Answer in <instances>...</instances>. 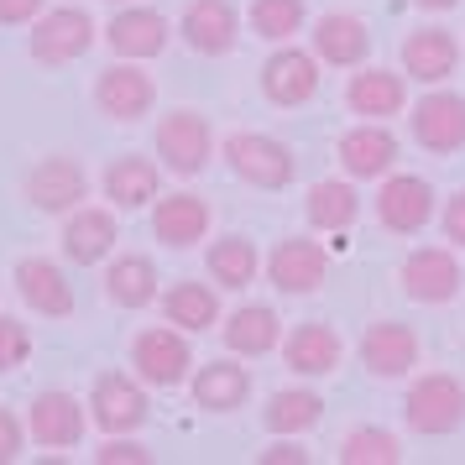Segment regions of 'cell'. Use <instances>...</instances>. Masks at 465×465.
Segmentation results:
<instances>
[{
	"mask_svg": "<svg viewBox=\"0 0 465 465\" xmlns=\"http://www.w3.org/2000/svg\"><path fill=\"white\" fill-rule=\"evenodd\" d=\"M402 419H408V429L423 434V440L455 434L465 423V381L450 377V371H423V377L408 387V398H402Z\"/></svg>",
	"mask_w": 465,
	"mask_h": 465,
	"instance_id": "obj_1",
	"label": "cell"
},
{
	"mask_svg": "<svg viewBox=\"0 0 465 465\" xmlns=\"http://www.w3.org/2000/svg\"><path fill=\"white\" fill-rule=\"evenodd\" d=\"M225 163H231V173L241 178V183H252V189H288L298 178V157L288 142H277V136H267V131H235V136H225Z\"/></svg>",
	"mask_w": 465,
	"mask_h": 465,
	"instance_id": "obj_2",
	"label": "cell"
},
{
	"mask_svg": "<svg viewBox=\"0 0 465 465\" xmlns=\"http://www.w3.org/2000/svg\"><path fill=\"white\" fill-rule=\"evenodd\" d=\"M131 366L147 387H183L193 377V345H189V330L178 324H152L142 335L131 340Z\"/></svg>",
	"mask_w": 465,
	"mask_h": 465,
	"instance_id": "obj_3",
	"label": "cell"
},
{
	"mask_svg": "<svg viewBox=\"0 0 465 465\" xmlns=\"http://www.w3.org/2000/svg\"><path fill=\"white\" fill-rule=\"evenodd\" d=\"M157 157L178 178H199L214 157V126L199 110H168L157 121Z\"/></svg>",
	"mask_w": 465,
	"mask_h": 465,
	"instance_id": "obj_4",
	"label": "cell"
},
{
	"mask_svg": "<svg viewBox=\"0 0 465 465\" xmlns=\"http://www.w3.org/2000/svg\"><path fill=\"white\" fill-rule=\"evenodd\" d=\"M94 47V16L79 11V5H58V11H43L32 22V37H26V53L37 64L58 68V64H74Z\"/></svg>",
	"mask_w": 465,
	"mask_h": 465,
	"instance_id": "obj_5",
	"label": "cell"
},
{
	"mask_svg": "<svg viewBox=\"0 0 465 465\" xmlns=\"http://www.w3.org/2000/svg\"><path fill=\"white\" fill-rule=\"evenodd\" d=\"M147 381L126 371H100L89 387V423H100L105 434H136L147 423Z\"/></svg>",
	"mask_w": 465,
	"mask_h": 465,
	"instance_id": "obj_6",
	"label": "cell"
},
{
	"mask_svg": "<svg viewBox=\"0 0 465 465\" xmlns=\"http://www.w3.org/2000/svg\"><path fill=\"white\" fill-rule=\"evenodd\" d=\"M408 126H413V142L434 157H455L465 147V94L434 84L419 105L408 110Z\"/></svg>",
	"mask_w": 465,
	"mask_h": 465,
	"instance_id": "obj_7",
	"label": "cell"
},
{
	"mask_svg": "<svg viewBox=\"0 0 465 465\" xmlns=\"http://www.w3.org/2000/svg\"><path fill=\"white\" fill-rule=\"evenodd\" d=\"M319 58L314 47H293V43H277V53L262 64V94L272 100L277 110H293L309 105L319 94Z\"/></svg>",
	"mask_w": 465,
	"mask_h": 465,
	"instance_id": "obj_8",
	"label": "cell"
},
{
	"mask_svg": "<svg viewBox=\"0 0 465 465\" xmlns=\"http://www.w3.org/2000/svg\"><path fill=\"white\" fill-rule=\"evenodd\" d=\"M94 105H100V115L131 126V121L152 115V105H157V84H152V74L136 64V58H121V64H110L105 74L94 79Z\"/></svg>",
	"mask_w": 465,
	"mask_h": 465,
	"instance_id": "obj_9",
	"label": "cell"
},
{
	"mask_svg": "<svg viewBox=\"0 0 465 465\" xmlns=\"http://www.w3.org/2000/svg\"><path fill=\"white\" fill-rule=\"evenodd\" d=\"M402 293L413 298V303H450V298L460 293V256L455 246H413V252L402 256Z\"/></svg>",
	"mask_w": 465,
	"mask_h": 465,
	"instance_id": "obj_10",
	"label": "cell"
},
{
	"mask_svg": "<svg viewBox=\"0 0 465 465\" xmlns=\"http://www.w3.org/2000/svg\"><path fill=\"white\" fill-rule=\"evenodd\" d=\"M377 220L392 235H419L434 220V183L419 173H387L377 189Z\"/></svg>",
	"mask_w": 465,
	"mask_h": 465,
	"instance_id": "obj_11",
	"label": "cell"
},
{
	"mask_svg": "<svg viewBox=\"0 0 465 465\" xmlns=\"http://www.w3.org/2000/svg\"><path fill=\"white\" fill-rule=\"evenodd\" d=\"M324 277H330V252H324L319 241H309V235H288V241H277L272 256H267V282L288 298L319 293Z\"/></svg>",
	"mask_w": 465,
	"mask_h": 465,
	"instance_id": "obj_12",
	"label": "cell"
},
{
	"mask_svg": "<svg viewBox=\"0 0 465 465\" xmlns=\"http://www.w3.org/2000/svg\"><path fill=\"white\" fill-rule=\"evenodd\" d=\"M178 37L199 53V58H225L241 43V11L231 0H189L178 16Z\"/></svg>",
	"mask_w": 465,
	"mask_h": 465,
	"instance_id": "obj_13",
	"label": "cell"
},
{
	"mask_svg": "<svg viewBox=\"0 0 465 465\" xmlns=\"http://www.w3.org/2000/svg\"><path fill=\"white\" fill-rule=\"evenodd\" d=\"M89 402H79L74 392H64V387H47V392H37L32 398V413H26V434L37 444H47V450H74V444L84 440V413Z\"/></svg>",
	"mask_w": 465,
	"mask_h": 465,
	"instance_id": "obj_14",
	"label": "cell"
},
{
	"mask_svg": "<svg viewBox=\"0 0 465 465\" xmlns=\"http://www.w3.org/2000/svg\"><path fill=\"white\" fill-rule=\"evenodd\" d=\"M26 199L43 214H68L89 199V173L79 157H43L26 173Z\"/></svg>",
	"mask_w": 465,
	"mask_h": 465,
	"instance_id": "obj_15",
	"label": "cell"
},
{
	"mask_svg": "<svg viewBox=\"0 0 465 465\" xmlns=\"http://www.w3.org/2000/svg\"><path fill=\"white\" fill-rule=\"evenodd\" d=\"M361 366L377 381L408 377V371L419 366V335H413L402 319H377V324H366V335H361Z\"/></svg>",
	"mask_w": 465,
	"mask_h": 465,
	"instance_id": "obj_16",
	"label": "cell"
},
{
	"mask_svg": "<svg viewBox=\"0 0 465 465\" xmlns=\"http://www.w3.org/2000/svg\"><path fill=\"white\" fill-rule=\"evenodd\" d=\"M309 43H314V58L324 68H361L371 58V26L356 11H324L309 32Z\"/></svg>",
	"mask_w": 465,
	"mask_h": 465,
	"instance_id": "obj_17",
	"label": "cell"
},
{
	"mask_svg": "<svg viewBox=\"0 0 465 465\" xmlns=\"http://www.w3.org/2000/svg\"><path fill=\"white\" fill-rule=\"evenodd\" d=\"M402 58V74L413 79V84H444L455 68H460V43H455V32L450 26H419V32H408L398 47Z\"/></svg>",
	"mask_w": 465,
	"mask_h": 465,
	"instance_id": "obj_18",
	"label": "cell"
},
{
	"mask_svg": "<svg viewBox=\"0 0 465 465\" xmlns=\"http://www.w3.org/2000/svg\"><path fill=\"white\" fill-rule=\"evenodd\" d=\"M345 105L351 115L361 121H392L408 110V74H392V68H377V64H361L345 84Z\"/></svg>",
	"mask_w": 465,
	"mask_h": 465,
	"instance_id": "obj_19",
	"label": "cell"
},
{
	"mask_svg": "<svg viewBox=\"0 0 465 465\" xmlns=\"http://www.w3.org/2000/svg\"><path fill=\"white\" fill-rule=\"evenodd\" d=\"M282 361L293 377H330L340 361H345V340H340L335 324L324 319H303L282 335Z\"/></svg>",
	"mask_w": 465,
	"mask_h": 465,
	"instance_id": "obj_20",
	"label": "cell"
},
{
	"mask_svg": "<svg viewBox=\"0 0 465 465\" xmlns=\"http://www.w3.org/2000/svg\"><path fill=\"white\" fill-rule=\"evenodd\" d=\"M64 256L74 267H94L115 252L121 241V225H115V210H100V204H79V210L64 214Z\"/></svg>",
	"mask_w": 465,
	"mask_h": 465,
	"instance_id": "obj_21",
	"label": "cell"
},
{
	"mask_svg": "<svg viewBox=\"0 0 465 465\" xmlns=\"http://www.w3.org/2000/svg\"><path fill=\"white\" fill-rule=\"evenodd\" d=\"M173 26L163 11H152V5H126V11H115L105 26V43L115 58H136V64H147V58H157L163 47H168Z\"/></svg>",
	"mask_w": 465,
	"mask_h": 465,
	"instance_id": "obj_22",
	"label": "cell"
},
{
	"mask_svg": "<svg viewBox=\"0 0 465 465\" xmlns=\"http://www.w3.org/2000/svg\"><path fill=\"white\" fill-rule=\"evenodd\" d=\"M340 168L345 178H387L398 168V136L387 131V121H361L340 136Z\"/></svg>",
	"mask_w": 465,
	"mask_h": 465,
	"instance_id": "obj_23",
	"label": "cell"
},
{
	"mask_svg": "<svg viewBox=\"0 0 465 465\" xmlns=\"http://www.w3.org/2000/svg\"><path fill=\"white\" fill-rule=\"evenodd\" d=\"M210 199H199V193H168V199H157L152 204V235L163 241V246H173V252H189V246H199L204 235H210Z\"/></svg>",
	"mask_w": 465,
	"mask_h": 465,
	"instance_id": "obj_24",
	"label": "cell"
},
{
	"mask_svg": "<svg viewBox=\"0 0 465 465\" xmlns=\"http://www.w3.org/2000/svg\"><path fill=\"white\" fill-rule=\"evenodd\" d=\"M16 293H22V303L32 314H47V319L74 314V282L47 256H22L16 262Z\"/></svg>",
	"mask_w": 465,
	"mask_h": 465,
	"instance_id": "obj_25",
	"label": "cell"
},
{
	"mask_svg": "<svg viewBox=\"0 0 465 465\" xmlns=\"http://www.w3.org/2000/svg\"><path fill=\"white\" fill-rule=\"evenodd\" d=\"M100 189H105V199L115 204V210H147V204H157V199H163V163L136 157V152H126V157H110Z\"/></svg>",
	"mask_w": 465,
	"mask_h": 465,
	"instance_id": "obj_26",
	"label": "cell"
},
{
	"mask_svg": "<svg viewBox=\"0 0 465 465\" xmlns=\"http://www.w3.org/2000/svg\"><path fill=\"white\" fill-rule=\"evenodd\" d=\"M189 392H193V408H204V413H235L252 398V371L231 356L210 361V366H199L189 377Z\"/></svg>",
	"mask_w": 465,
	"mask_h": 465,
	"instance_id": "obj_27",
	"label": "cell"
},
{
	"mask_svg": "<svg viewBox=\"0 0 465 465\" xmlns=\"http://www.w3.org/2000/svg\"><path fill=\"white\" fill-rule=\"evenodd\" d=\"M220 335H225V351L231 356H272L277 345H282V319H277L272 303H241L225 324H220Z\"/></svg>",
	"mask_w": 465,
	"mask_h": 465,
	"instance_id": "obj_28",
	"label": "cell"
},
{
	"mask_svg": "<svg viewBox=\"0 0 465 465\" xmlns=\"http://www.w3.org/2000/svg\"><path fill=\"white\" fill-rule=\"evenodd\" d=\"M303 214H309V225L324 235H345L351 225L361 220V193L351 178H319L309 199H303Z\"/></svg>",
	"mask_w": 465,
	"mask_h": 465,
	"instance_id": "obj_29",
	"label": "cell"
},
{
	"mask_svg": "<svg viewBox=\"0 0 465 465\" xmlns=\"http://www.w3.org/2000/svg\"><path fill=\"white\" fill-rule=\"evenodd\" d=\"M105 298L115 309H147L157 303V262L147 252H126L105 267Z\"/></svg>",
	"mask_w": 465,
	"mask_h": 465,
	"instance_id": "obj_30",
	"label": "cell"
},
{
	"mask_svg": "<svg viewBox=\"0 0 465 465\" xmlns=\"http://www.w3.org/2000/svg\"><path fill=\"white\" fill-rule=\"evenodd\" d=\"M204 267H210L214 288L241 293V288H252V282H256V272H262L267 262H262V252H256V241H246V235H220V241H210Z\"/></svg>",
	"mask_w": 465,
	"mask_h": 465,
	"instance_id": "obj_31",
	"label": "cell"
},
{
	"mask_svg": "<svg viewBox=\"0 0 465 465\" xmlns=\"http://www.w3.org/2000/svg\"><path fill=\"white\" fill-rule=\"evenodd\" d=\"M163 319L178 324V330H189V335H204L210 324H220V293H214L210 282H173L168 293H163Z\"/></svg>",
	"mask_w": 465,
	"mask_h": 465,
	"instance_id": "obj_32",
	"label": "cell"
},
{
	"mask_svg": "<svg viewBox=\"0 0 465 465\" xmlns=\"http://www.w3.org/2000/svg\"><path fill=\"white\" fill-rule=\"evenodd\" d=\"M319 419H324V398H319L314 387H282L262 408V423H267L272 440L277 434H309Z\"/></svg>",
	"mask_w": 465,
	"mask_h": 465,
	"instance_id": "obj_33",
	"label": "cell"
},
{
	"mask_svg": "<svg viewBox=\"0 0 465 465\" xmlns=\"http://www.w3.org/2000/svg\"><path fill=\"white\" fill-rule=\"evenodd\" d=\"M340 465H398L402 460V440L392 429H377V423H361L340 440Z\"/></svg>",
	"mask_w": 465,
	"mask_h": 465,
	"instance_id": "obj_34",
	"label": "cell"
},
{
	"mask_svg": "<svg viewBox=\"0 0 465 465\" xmlns=\"http://www.w3.org/2000/svg\"><path fill=\"white\" fill-rule=\"evenodd\" d=\"M246 22L262 43H293L303 22H309V5L303 0H252V11H246Z\"/></svg>",
	"mask_w": 465,
	"mask_h": 465,
	"instance_id": "obj_35",
	"label": "cell"
},
{
	"mask_svg": "<svg viewBox=\"0 0 465 465\" xmlns=\"http://www.w3.org/2000/svg\"><path fill=\"white\" fill-rule=\"evenodd\" d=\"M26 356H32V330L22 319L0 314V371H16Z\"/></svg>",
	"mask_w": 465,
	"mask_h": 465,
	"instance_id": "obj_36",
	"label": "cell"
},
{
	"mask_svg": "<svg viewBox=\"0 0 465 465\" xmlns=\"http://www.w3.org/2000/svg\"><path fill=\"white\" fill-rule=\"evenodd\" d=\"M94 460L100 465H152V450L136 444V440H126V434H110V440L94 450Z\"/></svg>",
	"mask_w": 465,
	"mask_h": 465,
	"instance_id": "obj_37",
	"label": "cell"
},
{
	"mask_svg": "<svg viewBox=\"0 0 465 465\" xmlns=\"http://www.w3.org/2000/svg\"><path fill=\"white\" fill-rule=\"evenodd\" d=\"M440 231H444V241H450L455 252H465V189H455L450 199H444V210H440Z\"/></svg>",
	"mask_w": 465,
	"mask_h": 465,
	"instance_id": "obj_38",
	"label": "cell"
},
{
	"mask_svg": "<svg viewBox=\"0 0 465 465\" xmlns=\"http://www.w3.org/2000/svg\"><path fill=\"white\" fill-rule=\"evenodd\" d=\"M22 450H26V423L11 408H0V465L22 460Z\"/></svg>",
	"mask_w": 465,
	"mask_h": 465,
	"instance_id": "obj_39",
	"label": "cell"
},
{
	"mask_svg": "<svg viewBox=\"0 0 465 465\" xmlns=\"http://www.w3.org/2000/svg\"><path fill=\"white\" fill-rule=\"evenodd\" d=\"M256 460L262 465H309V450L298 444V434H277V444L272 450H262Z\"/></svg>",
	"mask_w": 465,
	"mask_h": 465,
	"instance_id": "obj_40",
	"label": "cell"
},
{
	"mask_svg": "<svg viewBox=\"0 0 465 465\" xmlns=\"http://www.w3.org/2000/svg\"><path fill=\"white\" fill-rule=\"evenodd\" d=\"M47 11V0H0V26H22V22H37Z\"/></svg>",
	"mask_w": 465,
	"mask_h": 465,
	"instance_id": "obj_41",
	"label": "cell"
},
{
	"mask_svg": "<svg viewBox=\"0 0 465 465\" xmlns=\"http://www.w3.org/2000/svg\"><path fill=\"white\" fill-rule=\"evenodd\" d=\"M413 5H423V11H455L460 0H413Z\"/></svg>",
	"mask_w": 465,
	"mask_h": 465,
	"instance_id": "obj_42",
	"label": "cell"
},
{
	"mask_svg": "<svg viewBox=\"0 0 465 465\" xmlns=\"http://www.w3.org/2000/svg\"><path fill=\"white\" fill-rule=\"evenodd\" d=\"M110 5H131V0H110Z\"/></svg>",
	"mask_w": 465,
	"mask_h": 465,
	"instance_id": "obj_43",
	"label": "cell"
}]
</instances>
